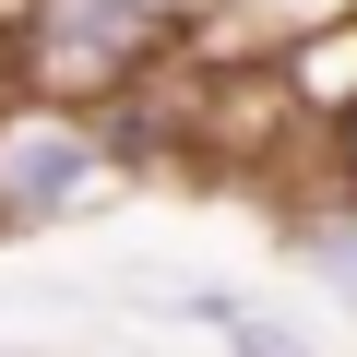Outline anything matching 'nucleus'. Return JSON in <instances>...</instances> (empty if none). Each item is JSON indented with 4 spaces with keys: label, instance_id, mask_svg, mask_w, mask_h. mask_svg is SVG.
<instances>
[{
    "label": "nucleus",
    "instance_id": "f03ea898",
    "mask_svg": "<svg viewBox=\"0 0 357 357\" xmlns=\"http://www.w3.org/2000/svg\"><path fill=\"white\" fill-rule=\"evenodd\" d=\"M119 191V155H107V119L96 107H60V96H24L0 84V238H36V227H72Z\"/></svg>",
    "mask_w": 357,
    "mask_h": 357
},
{
    "label": "nucleus",
    "instance_id": "20e7f679",
    "mask_svg": "<svg viewBox=\"0 0 357 357\" xmlns=\"http://www.w3.org/2000/svg\"><path fill=\"white\" fill-rule=\"evenodd\" d=\"M333 13H357V0H203V24H191V36H238V48H286V36H310V24H333Z\"/></svg>",
    "mask_w": 357,
    "mask_h": 357
},
{
    "label": "nucleus",
    "instance_id": "7ed1b4c3",
    "mask_svg": "<svg viewBox=\"0 0 357 357\" xmlns=\"http://www.w3.org/2000/svg\"><path fill=\"white\" fill-rule=\"evenodd\" d=\"M286 250H298V274L357 321V178H333V191H310V203L286 215Z\"/></svg>",
    "mask_w": 357,
    "mask_h": 357
},
{
    "label": "nucleus",
    "instance_id": "f257e3e1",
    "mask_svg": "<svg viewBox=\"0 0 357 357\" xmlns=\"http://www.w3.org/2000/svg\"><path fill=\"white\" fill-rule=\"evenodd\" d=\"M167 48H178V24L155 0H0V84L60 96V107L131 96Z\"/></svg>",
    "mask_w": 357,
    "mask_h": 357
}]
</instances>
